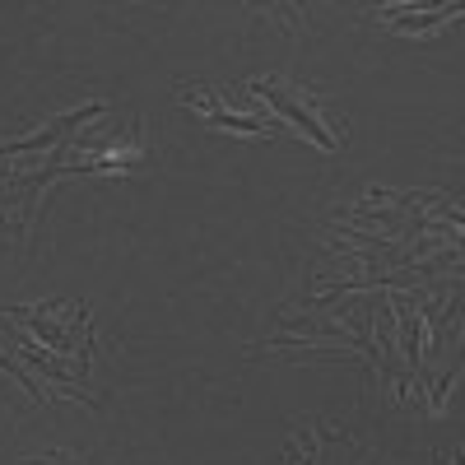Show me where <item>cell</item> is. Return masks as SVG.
Wrapping results in <instances>:
<instances>
[{
  "mask_svg": "<svg viewBox=\"0 0 465 465\" xmlns=\"http://www.w3.org/2000/svg\"><path fill=\"white\" fill-rule=\"evenodd\" d=\"M252 89L256 94H265L270 103H275L284 116H289V122H298L307 135H312L322 149H335V135L326 131V122H322V112H317V103L312 98H307L302 89H284L280 80H252Z\"/></svg>",
  "mask_w": 465,
  "mask_h": 465,
  "instance_id": "cell-1",
  "label": "cell"
},
{
  "mask_svg": "<svg viewBox=\"0 0 465 465\" xmlns=\"http://www.w3.org/2000/svg\"><path fill=\"white\" fill-rule=\"evenodd\" d=\"M182 98H186V103H196V107L210 116L214 126H228V131H247V135H256V131H261V122H252V116H232V112H228V107H219V103H214L205 89H182Z\"/></svg>",
  "mask_w": 465,
  "mask_h": 465,
  "instance_id": "cell-2",
  "label": "cell"
}]
</instances>
